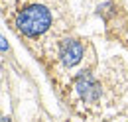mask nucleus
<instances>
[{
	"label": "nucleus",
	"mask_w": 128,
	"mask_h": 122,
	"mask_svg": "<svg viewBox=\"0 0 128 122\" xmlns=\"http://www.w3.org/2000/svg\"><path fill=\"white\" fill-rule=\"evenodd\" d=\"M51 12L42 4H32L16 16V28L26 38H38L51 26Z\"/></svg>",
	"instance_id": "f257e3e1"
},
{
	"label": "nucleus",
	"mask_w": 128,
	"mask_h": 122,
	"mask_svg": "<svg viewBox=\"0 0 128 122\" xmlns=\"http://www.w3.org/2000/svg\"><path fill=\"white\" fill-rule=\"evenodd\" d=\"M0 49H8V46H6V42H4L2 36H0Z\"/></svg>",
	"instance_id": "20e7f679"
},
{
	"label": "nucleus",
	"mask_w": 128,
	"mask_h": 122,
	"mask_svg": "<svg viewBox=\"0 0 128 122\" xmlns=\"http://www.w3.org/2000/svg\"><path fill=\"white\" fill-rule=\"evenodd\" d=\"M83 51H85L83 44L73 40V38H69V40L61 42V46H59V59H61V63L65 67H73L83 59Z\"/></svg>",
	"instance_id": "7ed1b4c3"
},
{
	"label": "nucleus",
	"mask_w": 128,
	"mask_h": 122,
	"mask_svg": "<svg viewBox=\"0 0 128 122\" xmlns=\"http://www.w3.org/2000/svg\"><path fill=\"white\" fill-rule=\"evenodd\" d=\"M75 91L85 102H96L100 98V85L96 83V79L91 73L83 71L75 79Z\"/></svg>",
	"instance_id": "f03ea898"
}]
</instances>
